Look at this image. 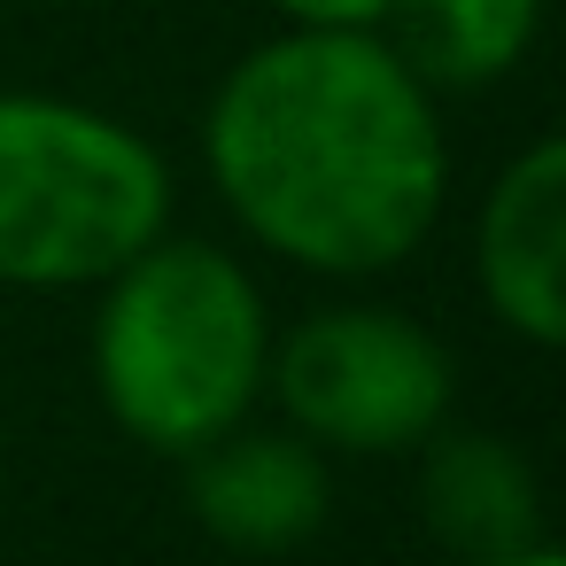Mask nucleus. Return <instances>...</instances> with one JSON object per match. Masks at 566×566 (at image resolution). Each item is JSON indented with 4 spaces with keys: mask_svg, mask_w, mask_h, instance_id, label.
I'll return each instance as SVG.
<instances>
[{
    "mask_svg": "<svg viewBox=\"0 0 566 566\" xmlns=\"http://www.w3.org/2000/svg\"><path fill=\"white\" fill-rule=\"evenodd\" d=\"M202 164L264 256L318 280H373L419 256L442 218V94L380 32H280L218 78Z\"/></svg>",
    "mask_w": 566,
    "mask_h": 566,
    "instance_id": "nucleus-1",
    "label": "nucleus"
},
{
    "mask_svg": "<svg viewBox=\"0 0 566 566\" xmlns=\"http://www.w3.org/2000/svg\"><path fill=\"white\" fill-rule=\"evenodd\" d=\"M264 365L272 303L233 249L156 233L125 272L102 280L94 396L140 450L187 458L241 427L264 396Z\"/></svg>",
    "mask_w": 566,
    "mask_h": 566,
    "instance_id": "nucleus-2",
    "label": "nucleus"
},
{
    "mask_svg": "<svg viewBox=\"0 0 566 566\" xmlns=\"http://www.w3.org/2000/svg\"><path fill=\"white\" fill-rule=\"evenodd\" d=\"M156 233H171V164L148 133L63 94H0V287H102Z\"/></svg>",
    "mask_w": 566,
    "mask_h": 566,
    "instance_id": "nucleus-3",
    "label": "nucleus"
},
{
    "mask_svg": "<svg viewBox=\"0 0 566 566\" xmlns=\"http://www.w3.org/2000/svg\"><path fill=\"white\" fill-rule=\"evenodd\" d=\"M264 396H280L287 427L334 458H396L442 434L458 365L411 311L334 303L272 334Z\"/></svg>",
    "mask_w": 566,
    "mask_h": 566,
    "instance_id": "nucleus-4",
    "label": "nucleus"
},
{
    "mask_svg": "<svg viewBox=\"0 0 566 566\" xmlns=\"http://www.w3.org/2000/svg\"><path fill=\"white\" fill-rule=\"evenodd\" d=\"M473 280L504 334L527 349L566 342V140H527L481 218H473Z\"/></svg>",
    "mask_w": 566,
    "mask_h": 566,
    "instance_id": "nucleus-5",
    "label": "nucleus"
},
{
    "mask_svg": "<svg viewBox=\"0 0 566 566\" xmlns=\"http://www.w3.org/2000/svg\"><path fill=\"white\" fill-rule=\"evenodd\" d=\"M187 504L202 520V535H218L226 551H295L326 527L334 504V473L326 450L303 442L295 427H226L202 450H187Z\"/></svg>",
    "mask_w": 566,
    "mask_h": 566,
    "instance_id": "nucleus-6",
    "label": "nucleus"
},
{
    "mask_svg": "<svg viewBox=\"0 0 566 566\" xmlns=\"http://www.w3.org/2000/svg\"><path fill=\"white\" fill-rule=\"evenodd\" d=\"M419 450H427L419 458V512H427V535L442 551H458L473 566V558L543 543V481H535L520 442H504V434H427Z\"/></svg>",
    "mask_w": 566,
    "mask_h": 566,
    "instance_id": "nucleus-7",
    "label": "nucleus"
},
{
    "mask_svg": "<svg viewBox=\"0 0 566 566\" xmlns=\"http://www.w3.org/2000/svg\"><path fill=\"white\" fill-rule=\"evenodd\" d=\"M543 0H388L380 40L427 94H481L527 63Z\"/></svg>",
    "mask_w": 566,
    "mask_h": 566,
    "instance_id": "nucleus-8",
    "label": "nucleus"
},
{
    "mask_svg": "<svg viewBox=\"0 0 566 566\" xmlns=\"http://www.w3.org/2000/svg\"><path fill=\"white\" fill-rule=\"evenodd\" d=\"M272 17L287 32H380L388 0H272Z\"/></svg>",
    "mask_w": 566,
    "mask_h": 566,
    "instance_id": "nucleus-9",
    "label": "nucleus"
},
{
    "mask_svg": "<svg viewBox=\"0 0 566 566\" xmlns=\"http://www.w3.org/2000/svg\"><path fill=\"white\" fill-rule=\"evenodd\" d=\"M473 566H566L558 543H520V551H496V558H473Z\"/></svg>",
    "mask_w": 566,
    "mask_h": 566,
    "instance_id": "nucleus-10",
    "label": "nucleus"
}]
</instances>
